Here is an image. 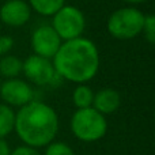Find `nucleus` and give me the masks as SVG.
Here are the masks:
<instances>
[{
    "label": "nucleus",
    "mask_w": 155,
    "mask_h": 155,
    "mask_svg": "<svg viewBox=\"0 0 155 155\" xmlns=\"http://www.w3.org/2000/svg\"><path fill=\"white\" fill-rule=\"evenodd\" d=\"M99 52L94 41L84 37L63 41L52 59L57 76L76 84H84L99 70Z\"/></svg>",
    "instance_id": "f257e3e1"
},
{
    "label": "nucleus",
    "mask_w": 155,
    "mask_h": 155,
    "mask_svg": "<svg viewBox=\"0 0 155 155\" xmlns=\"http://www.w3.org/2000/svg\"><path fill=\"white\" fill-rule=\"evenodd\" d=\"M14 131L25 146L45 147L53 142L59 132V116L45 102L31 101L15 113Z\"/></svg>",
    "instance_id": "f03ea898"
},
{
    "label": "nucleus",
    "mask_w": 155,
    "mask_h": 155,
    "mask_svg": "<svg viewBox=\"0 0 155 155\" xmlns=\"http://www.w3.org/2000/svg\"><path fill=\"white\" fill-rule=\"evenodd\" d=\"M71 132L80 142H98L107 132L106 117L94 107L76 109L71 117Z\"/></svg>",
    "instance_id": "7ed1b4c3"
},
{
    "label": "nucleus",
    "mask_w": 155,
    "mask_h": 155,
    "mask_svg": "<svg viewBox=\"0 0 155 155\" xmlns=\"http://www.w3.org/2000/svg\"><path fill=\"white\" fill-rule=\"evenodd\" d=\"M144 14L135 7H124L113 11L106 23L112 37L117 40H131L143 31Z\"/></svg>",
    "instance_id": "20e7f679"
},
{
    "label": "nucleus",
    "mask_w": 155,
    "mask_h": 155,
    "mask_svg": "<svg viewBox=\"0 0 155 155\" xmlns=\"http://www.w3.org/2000/svg\"><path fill=\"white\" fill-rule=\"evenodd\" d=\"M52 27L57 33L61 41H70L74 38L82 37L86 29L84 14L75 5L64 4L53 16Z\"/></svg>",
    "instance_id": "39448f33"
},
{
    "label": "nucleus",
    "mask_w": 155,
    "mask_h": 155,
    "mask_svg": "<svg viewBox=\"0 0 155 155\" xmlns=\"http://www.w3.org/2000/svg\"><path fill=\"white\" fill-rule=\"evenodd\" d=\"M0 98L3 99V104L11 107H22L34 101V90L29 83L19 78L5 79L0 86Z\"/></svg>",
    "instance_id": "423d86ee"
},
{
    "label": "nucleus",
    "mask_w": 155,
    "mask_h": 155,
    "mask_svg": "<svg viewBox=\"0 0 155 155\" xmlns=\"http://www.w3.org/2000/svg\"><path fill=\"white\" fill-rule=\"evenodd\" d=\"M61 42V38L57 35V33L54 31L51 25L38 26L33 31L31 38H30V45H31L34 54L49 60L53 59Z\"/></svg>",
    "instance_id": "0eeeda50"
},
{
    "label": "nucleus",
    "mask_w": 155,
    "mask_h": 155,
    "mask_svg": "<svg viewBox=\"0 0 155 155\" xmlns=\"http://www.w3.org/2000/svg\"><path fill=\"white\" fill-rule=\"evenodd\" d=\"M22 72L31 83L37 86H46L53 83L54 78L57 76L56 71L53 68L52 60L45 57L31 54L23 61Z\"/></svg>",
    "instance_id": "6e6552de"
},
{
    "label": "nucleus",
    "mask_w": 155,
    "mask_h": 155,
    "mask_svg": "<svg viewBox=\"0 0 155 155\" xmlns=\"http://www.w3.org/2000/svg\"><path fill=\"white\" fill-rule=\"evenodd\" d=\"M31 18V8L25 0H7L0 7V21L11 27H21Z\"/></svg>",
    "instance_id": "1a4fd4ad"
},
{
    "label": "nucleus",
    "mask_w": 155,
    "mask_h": 155,
    "mask_svg": "<svg viewBox=\"0 0 155 155\" xmlns=\"http://www.w3.org/2000/svg\"><path fill=\"white\" fill-rule=\"evenodd\" d=\"M121 105V95L114 88H102V90L94 93V99L91 107L99 112L101 114L107 116L117 112Z\"/></svg>",
    "instance_id": "9d476101"
},
{
    "label": "nucleus",
    "mask_w": 155,
    "mask_h": 155,
    "mask_svg": "<svg viewBox=\"0 0 155 155\" xmlns=\"http://www.w3.org/2000/svg\"><path fill=\"white\" fill-rule=\"evenodd\" d=\"M23 61L12 54H5L0 59V78L14 79L22 74Z\"/></svg>",
    "instance_id": "9b49d317"
},
{
    "label": "nucleus",
    "mask_w": 155,
    "mask_h": 155,
    "mask_svg": "<svg viewBox=\"0 0 155 155\" xmlns=\"http://www.w3.org/2000/svg\"><path fill=\"white\" fill-rule=\"evenodd\" d=\"M64 4L65 0H29L30 8L42 16H53Z\"/></svg>",
    "instance_id": "f8f14e48"
},
{
    "label": "nucleus",
    "mask_w": 155,
    "mask_h": 155,
    "mask_svg": "<svg viewBox=\"0 0 155 155\" xmlns=\"http://www.w3.org/2000/svg\"><path fill=\"white\" fill-rule=\"evenodd\" d=\"M15 127V112L11 106L0 104V139H5L14 132Z\"/></svg>",
    "instance_id": "ddd939ff"
},
{
    "label": "nucleus",
    "mask_w": 155,
    "mask_h": 155,
    "mask_svg": "<svg viewBox=\"0 0 155 155\" xmlns=\"http://www.w3.org/2000/svg\"><path fill=\"white\" fill-rule=\"evenodd\" d=\"M94 99V91L86 84H78L74 88L72 102L76 109H86L91 107Z\"/></svg>",
    "instance_id": "4468645a"
},
{
    "label": "nucleus",
    "mask_w": 155,
    "mask_h": 155,
    "mask_svg": "<svg viewBox=\"0 0 155 155\" xmlns=\"http://www.w3.org/2000/svg\"><path fill=\"white\" fill-rule=\"evenodd\" d=\"M45 155H76L74 148L65 142H51L45 146Z\"/></svg>",
    "instance_id": "2eb2a0df"
},
{
    "label": "nucleus",
    "mask_w": 155,
    "mask_h": 155,
    "mask_svg": "<svg viewBox=\"0 0 155 155\" xmlns=\"http://www.w3.org/2000/svg\"><path fill=\"white\" fill-rule=\"evenodd\" d=\"M146 40L150 44L155 42V16L153 14L144 15V25H143V31Z\"/></svg>",
    "instance_id": "dca6fc26"
},
{
    "label": "nucleus",
    "mask_w": 155,
    "mask_h": 155,
    "mask_svg": "<svg viewBox=\"0 0 155 155\" xmlns=\"http://www.w3.org/2000/svg\"><path fill=\"white\" fill-rule=\"evenodd\" d=\"M14 45H15V41L12 37L10 35H0V57L8 54L12 51Z\"/></svg>",
    "instance_id": "f3484780"
},
{
    "label": "nucleus",
    "mask_w": 155,
    "mask_h": 155,
    "mask_svg": "<svg viewBox=\"0 0 155 155\" xmlns=\"http://www.w3.org/2000/svg\"><path fill=\"white\" fill-rule=\"evenodd\" d=\"M11 155H41V154L37 151V148H33V147L23 144V146H19V147L14 148L11 151Z\"/></svg>",
    "instance_id": "a211bd4d"
},
{
    "label": "nucleus",
    "mask_w": 155,
    "mask_h": 155,
    "mask_svg": "<svg viewBox=\"0 0 155 155\" xmlns=\"http://www.w3.org/2000/svg\"><path fill=\"white\" fill-rule=\"evenodd\" d=\"M11 148L10 144L7 143L5 139H0V155H11Z\"/></svg>",
    "instance_id": "6ab92c4d"
},
{
    "label": "nucleus",
    "mask_w": 155,
    "mask_h": 155,
    "mask_svg": "<svg viewBox=\"0 0 155 155\" xmlns=\"http://www.w3.org/2000/svg\"><path fill=\"white\" fill-rule=\"evenodd\" d=\"M123 2L131 3V4H140V3H144V2H147V0H123Z\"/></svg>",
    "instance_id": "aec40b11"
},
{
    "label": "nucleus",
    "mask_w": 155,
    "mask_h": 155,
    "mask_svg": "<svg viewBox=\"0 0 155 155\" xmlns=\"http://www.w3.org/2000/svg\"><path fill=\"white\" fill-rule=\"evenodd\" d=\"M0 86H2V78H0Z\"/></svg>",
    "instance_id": "412c9836"
}]
</instances>
